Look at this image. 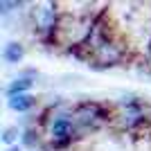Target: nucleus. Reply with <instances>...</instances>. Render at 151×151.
Masks as SVG:
<instances>
[{
	"label": "nucleus",
	"instance_id": "10",
	"mask_svg": "<svg viewBox=\"0 0 151 151\" xmlns=\"http://www.w3.org/2000/svg\"><path fill=\"white\" fill-rule=\"evenodd\" d=\"M38 138H36V133L34 131H25V135H23V145L25 147H36Z\"/></svg>",
	"mask_w": 151,
	"mask_h": 151
},
{
	"label": "nucleus",
	"instance_id": "8",
	"mask_svg": "<svg viewBox=\"0 0 151 151\" xmlns=\"http://www.w3.org/2000/svg\"><path fill=\"white\" fill-rule=\"evenodd\" d=\"M16 140H18V129L16 126H9V129L2 131V142L7 147H16Z\"/></svg>",
	"mask_w": 151,
	"mask_h": 151
},
{
	"label": "nucleus",
	"instance_id": "9",
	"mask_svg": "<svg viewBox=\"0 0 151 151\" xmlns=\"http://www.w3.org/2000/svg\"><path fill=\"white\" fill-rule=\"evenodd\" d=\"M23 5V2H9V0H0V14H9L12 9H18V7Z\"/></svg>",
	"mask_w": 151,
	"mask_h": 151
},
{
	"label": "nucleus",
	"instance_id": "12",
	"mask_svg": "<svg viewBox=\"0 0 151 151\" xmlns=\"http://www.w3.org/2000/svg\"><path fill=\"white\" fill-rule=\"evenodd\" d=\"M149 63H151V59H149Z\"/></svg>",
	"mask_w": 151,
	"mask_h": 151
},
{
	"label": "nucleus",
	"instance_id": "4",
	"mask_svg": "<svg viewBox=\"0 0 151 151\" xmlns=\"http://www.w3.org/2000/svg\"><path fill=\"white\" fill-rule=\"evenodd\" d=\"M75 122L72 117L68 115H57L54 120H52V126H50V133H52V142L57 149H63V147H68L75 138Z\"/></svg>",
	"mask_w": 151,
	"mask_h": 151
},
{
	"label": "nucleus",
	"instance_id": "1",
	"mask_svg": "<svg viewBox=\"0 0 151 151\" xmlns=\"http://www.w3.org/2000/svg\"><path fill=\"white\" fill-rule=\"evenodd\" d=\"M111 117H113L111 111L104 104H99V101H81L72 111L75 129H81V131H95L101 124H106Z\"/></svg>",
	"mask_w": 151,
	"mask_h": 151
},
{
	"label": "nucleus",
	"instance_id": "7",
	"mask_svg": "<svg viewBox=\"0 0 151 151\" xmlns=\"http://www.w3.org/2000/svg\"><path fill=\"white\" fill-rule=\"evenodd\" d=\"M32 79H27V77H20V79H14L9 86H7V97H16V95H25L27 90L32 88Z\"/></svg>",
	"mask_w": 151,
	"mask_h": 151
},
{
	"label": "nucleus",
	"instance_id": "2",
	"mask_svg": "<svg viewBox=\"0 0 151 151\" xmlns=\"http://www.w3.org/2000/svg\"><path fill=\"white\" fill-rule=\"evenodd\" d=\"M147 120V113H145V106L140 104L138 99H126L120 101L115 106V113H113V122L120 129L124 131H135L138 126H142Z\"/></svg>",
	"mask_w": 151,
	"mask_h": 151
},
{
	"label": "nucleus",
	"instance_id": "11",
	"mask_svg": "<svg viewBox=\"0 0 151 151\" xmlns=\"http://www.w3.org/2000/svg\"><path fill=\"white\" fill-rule=\"evenodd\" d=\"M7 151H20V147H9Z\"/></svg>",
	"mask_w": 151,
	"mask_h": 151
},
{
	"label": "nucleus",
	"instance_id": "3",
	"mask_svg": "<svg viewBox=\"0 0 151 151\" xmlns=\"http://www.w3.org/2000/svg\"><path fill=\"white\" fill-rule=\"evenodd\" d=\"M122 59H124L122 45L117 43L115 38H108V41H104L99 47H95V50L90 52L88 63L93 65V68H97V70H104V68H113V65H117Z\"/></svg>",
	"mask_w": 151,
	"mask_h": 151
},
{
	"label": "nucleus",
	"instance_id": "5",
	"mask_svg": "<svg viewBox=\"0 0 151 151\" xmlns=\"http://www.w3.org/2000/svg\"><path fill=\"white\" fill-rule=\"evenodd\" d=\"M7 104H9V108H12V111L27 113V111H32V108L36 106V97H32L29 93H25V95H16V97H9V99H7Z\"/></svg>",
	"mask_w": 151,
	"mask_h": 151
},
{
	"label": "nucleus",
	"instance_id": "6",
	"mask_svg": "<svg viewBox=\"0 0 151 151\" xmlns=\"http://www.w3.org/2000/svg\"><path fill=\"white\" fill-rule=\"evenodd\" d=\"M23 57H25V45L16 43V41L7 43L5 50H2V59H5L7 63H20V61H23Z\"/></svg>",
	"mask_w": 151,
	"mask_h": 151
}]
</instances>
